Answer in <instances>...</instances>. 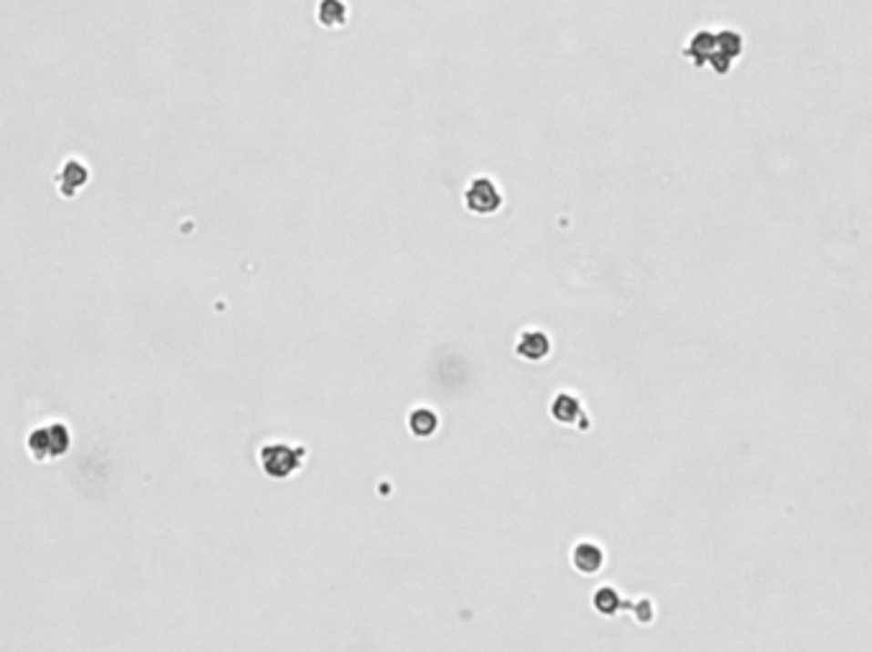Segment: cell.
<instances>
[{
  "label": "cell",
  "mask_w": 872,
  "mask_h": 652,
  "mask_svg": "<svg viewBox=\"0 0 872 652\" xmlns=\"http://www.w3.org/2000/svg\"><path fill=\"white\" fill-rule=\"evenodd\" d=\"M465 204H467V209L472 214L487 217V214H495L503 207V194H500V188H498L493 178L477 176V178L469 181L467 191H465Z\"/></svg>",
  "instance_id": "3957f363"
},
{
  "label": "cell",
  "mask_w": 872,
  "mask_h": 652,
  "mask_svg": "<svg viewBox=\"0 0 872 652\" xmlns=\"http://www.w3.org/2000/svg\"><path fill=\"white\" fill-rule=\"evenodd\" d=\"M743 51V36L734 34V31H696L694 36L689 38L683 56L692 59L694 66H712L720 76L730 72V66L734 59L740 56Z\"/></svg>",
  "instance_id": "6da1fadb"
},
{
  "label": "cell",
  "mask_w": 872,
  "mask_h": 652,
  "mask_svg": "<svg viewBox=\"0 0 872 652\" xmlns=\"http://www.w3.org/2000/svg\"><path fill=\"white\" fill-rule=\"evenodd\" d=\"M549 351H551V341L539 329H526L516 341V354L523 357L526 362H544Z\"/></svg>",
  "instance_id": "5b68a950"
},
{
  "label": "cell",
  "mask_w": 872,
  "mask_h": 652,
  "mask_svg": "<svg viewBox=\"0 0 872 652\" xmlns=\"http://www.w3.org/2000/svg\"><path fill=\"white\" fill-rule=\"evenodd\" d=\"M67 446H69V433L59 423H54L51 428H36L28 441V449L36 459H49V456L64 453Z\"/></svg>",
  "instance_id": "277c9868"
},
{
  "label": "cell",
  "mask_w": 872,
  "mask_h": 652,
  "mask_svg": "<svg viewBox=\"0 0 872 652\" xmlns=\"http://www.w3.org/2000/svg\"><path fill=\"white\" fill-rule=\"evenodd\" d=\"M316 15H319L322 25H342L347 18V5L342 0H322Z\"/></svg>",
  "instance_id": "9c48e42d"
},
{
  "label": "cell",
  "mask_w": 872,
  "mask_h": 652,
  "mask_svg": "<svg viewBox=\"0 0 872 652\" xmlns=\"http://www.w3.org/2000/svg\"><path fill=\"white\" fill-rule=\"evenodd\" d=\"M551 413L557 418L559 423H564V426H574V423H584L587 428V418L581 413V402L571 395V392H561L554 398V405H551Z\"/></svg>",
  "instance_id": "8992f818"
},
{
  "label": "cell",
  "mask_w": 872,
  "mask_h": 652,
  "mask_svg": "<svg viewBox=\"0 0 872 652\" xmlns=\"http://www.w3.org/2000/svg\"><path fill=\"white\" fill-rule=\"evenodd\" d=\"M571 561H574V565L580 568L581 574L590 576V574H597V571L602 568L605 553H602L600 545H594V543H580V545L574 548V553H571Z\"/></svg>",
  "instance_id": "52a82bcc"
},
{
  "label": "cell",
  "mask_w": 872,
  "mask_h": 652,
  "mask_svg": "<svg viewBox=\"0 0 872 652\" xmlns=\"http://www.w3.org/2000/svg\"><path fill=\"white\" fill-rule=\"evenodd\" d=\"M408 428L418 439H429L439 428V415L434 413L431 408H426V405H421V408H416L414 413L408 415Z\"/></svg>",
  "instance_id": "ba28073f"
},
{
  "label": "cell",
  "mask_w": 872,
  "mask_h": 652,
  "mask_svg": "<svg viewBox=\"0 0 872 652\" xmlns=\"http://www.w3.org/2000/svg\"><path fill=\"white\" fill-rule=\"evenodd\" d=\"M306 449L303 446H291V443H266L261 449V464L268 477L286 479L293 472L302 469Z\"/></svg>",
  "instance_id": "7a4b0ae2"
},
{
  "label": "cell",
  "mask_w": 872,
  "mask_h": 652,
  "mask_svg": "<svg viewBox=\"0 0 872 652\" xmlns=\"http://www.w3.org/2000/svg\"><path fill=\"white\" fill-rule=\"evenodd\" d=\"M594 606H597L602 615L610 616V615H615L620 606H625V604L620 602L618 594H615L612 589H597V594H594Z\"/></svg>",
  "instance_id": "30bf717a"
}]
</instances>
